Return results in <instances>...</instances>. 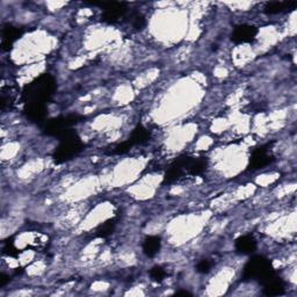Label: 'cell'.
<instances>
[{
    "mask_svg": "<svg viewBox=\"0 0 297 297\" xmlns=\"http://www.w3.org/2000/svg\"><path fill=\"white\" fill-rule=\"evenodd\" d=\"M150 138V132L148 129H145L144 127H137L136 129L132 131V134L129 138V143L131 145L135 144H143L145 142H148Z\"/></svg>",
    "mask_w": 297,
    "mask_h": 297,
    "instance_id": "cell-13",
    "label": "cell"
},
{
    "mask_svg": "<svg viewBox=\"0 0 297 297\" xmlns=\"http://www.w3.org/2000/svg\"><path fill=\"white\" fill-rule=\"evenodd\" d=\"M115 219H109L106 223H103L102 225L99 226V229L97 230V237L100 238H106L109 235L113 234L114 228H115Z\"/></svg>",
    "mask_w": 297,
    "mask_h": 297,
    "instance_id": "cell-14",
    "label": "cell"
},
{
    "mask_svg": "<svg viewBox=\"0 0 297 297\" xmlns=\"http://www.w3.org/2000/svg\"><path fill=\"white\" fill-rule=\"evenodd\" d=\"M77 117L75 116H66V117H58L49 121L45 125V132L50 136H57L58 138H64V137L72 134L71 128L73 125H76Z\"/></svg>",
    "mask_w": 297,
    "mask_h": 297,
    "instance_id": "cell-4",
    "label": "cell"
},
{
    "mask_svg": "<svg viewBox=\"0 0 297 297\" xmlns=\"http://www.w3.org/2000/svg\"><path fill=\"white\" fill-rule=\"evenodd\" d=\"M150 276L152 277V280L161 282V281L164 280V278H165L166 272H165V269H164L163 267L156 266V267H153L151 271H150Z\"/></svg>",
    "mask_w": 297,
    "mask_h": 297,
    "instance_id": "cell-15",
    "label": "cell"
},
{
    "mask_svg": "<svg viewBox=\"0 0 297 297\" xmlns=\"http://www.w3.org/2000/svg\"><path fill=\"white\" fill-rule=\"evenodd\" d=\"M56 89V81L49 75H42L36 78L33 83L26 86L22 93V100L25 102V108L43 107L51 97Z\"/></svg>",
    "mask_w": 297,
    "mask_h": 297,
    "instance_id": "cell-1",
    "label": "cell"
},
{
    "mask_svg": "<svg viewBox=\"0 0 297 297\" xmlns=\"http://www.w3.org/2000/svg\"><path fill=\"white\" fill-rule=\"evenodd\" d=\"M103 12L101 20L106 24H114L127 12V4L125 3H103Z\"/></svg>",
    "mask_w": 297,
    "mask_h": 297,
    "instance_id": "cell-5",
    "label": "cell"
},
{
    "mask_svg": "<svg viewBox=\"0 0 297 297\" xmlns=\"http://www.w3.org/2000/svg\"><path fill=\"white\" fill-rule=\"evenodd\" d=\"M196 269H198V272L200 273H208L210 269H212V264H210L208 260H202V261H200L198 264V266H196Z\"/></svg>",
    "mask_w": 297,
    "mask_h": 297,
    "instance_id": "cell-18",
    "label": "cell"
},
{
    "mask_svg": "<svg viewBox=\"0 0 297 297\" xmlns=\"http://www.w3.org/2000/svg\"><path fill=\"white\" fill-rule=\"evenodd\" d=\"M132 26H134V28L137 30H141L144 28L145 26V19L143 15L141 14H137L134 16V20H132Z\"/></svg>",
    "mask_w": 297,
    "mask_h": 297,
    "instance_id": "cell-16",
    "label": "cell"
},
{
    "mask_svg": "<svg viewBox=\"0 0 297 297\" xmlns=\"http://www.w3.org/2000/svg\"><path fill=\"white\" fill-rule=\"evenodd\" d=\"M21 34H22V31H21V29L18 28V27L7 26L3 31V40H2L3 49H5V50L10 49L13 42H14L15 40L19 39Z\"/></svg>",
    "mask_w": 297,
    "mask_h": 297,
    "instance_id": "cell-11",
    "label": "cell"
},
{
    "mask_svg": "<svg viewBox=\"0 0 297 297\" xmlns=\"http://www.w3.org/2000/svg\"><path fill=\"white\" fill-rule=\"evenodd\" d=\"M235 248L237 250V252H239L241 254H251L254 252L255 249H257V240L254 239V237L250 235L241 236L236 240Z\"/></svg>",
    "mask_w": 297,
    "mask_h": 297,
    "instance_id": "cell-9",
    "label": "cell"
},
{
    "mask_svg": "<svg viewBox=\"0 0 297 297\" xmlns=\"http://www.w3.org/2000/svg\"><path fill=\"white\" fill-rule=\"evenodd\" d=\"M297 6L296 2H272L266 4L265 13L266 14H278L286 11H291Z\"/></svg>",
    "mask_w": 297,
    "mask_h": 297,
    "instance_id": "cell-10",
    "label": "cell"
},
{
    "mask_svg": "<svg viewBox=\"0 0 297 297\" xmlns=\"http://www.w3.org/2000/svg\"><path fill=\"white\" fill-rule=\"evenodd\" d=\"M258 34V29L254 26L250 25H241L236 27L234 33H232L231 40L237 44L250 43L255 39Z\"/></svg>",
    "mask_w": 297,
    "mask_h": 297,
    "instance_id": "cell-6",
    "label": "cell"
},
{
    "mask_svg": "<svg viewBox=\"0 0 297 297\" xmlns=\"http://www.w3.org/2000/svg\"><path fill=\"white\" fill-rule=\"evenodd\" d=\"M177 295H190L188 291H177Z\"/></svg>",
    "mask_w": 297,
    "mask_h": 297,
    "instance_id": "cell-19",
    "label": "cell"
},
{
    "mask_svg": "<svg viewBox=\"0 0 297 297\" xmlns=\"http://www.w3.org/2000/svg\"><path fill=\"white\" fill-rule=\"evenodd\" d=\"M273 158L266 150L263 148H259L254 150L252 156L250 158V168L251 170H259V168H264L265 166L269 165L272 163Z\"/></svg>",
    "mask_w": 297,
    "mask_h": 297,
    "instance_id": "cell-8",
    "label": "cell"
},
{
    "mask_svg": "<svg viewBox=\"0 0 297 297\" xmlns=\"http://www.w3.org/2000/svg\"><path fill=\"white\" fill-rule=\"evenodd\" d=\"M161 246H162V241H161V238H159V237L150 236L144 240L143 252L145 253L146 257L152 258L159 252V250H161Z\"/></svg>",
    "mask_w": 297,
    "mask_h": 297,
    "instance_id": "cell-12",
    "label": "cell"
},
{
    "mask_svg": "<svg viewBox=\"0 0 297 297\" xmlns=\"http://www.w3.org/2000/svg\"><path fill=\"white\" fill-rule=\"evenodd\" d=\"M81 150H83V143L75 134H70L61 139V144L55 151L54 158L56 163H64L76 157Z\"/></svg>",
    "mask_w": 297,
    "mask_h": 297,
    "instance_id": "cell-3",
    "label": "cell"
},
{
    "mask_svg": "<svg viewBox=\"0 0 297 297\" xmlns=\"http://www.w3.org/2000/svg\"><path fill=\"white\" fill-rule=\"evenodd\" d=\"M131 144L129 143V141L125 142V143H122L120 145H117L114 148V153H117V154H122V153H126L127 151H129V149L131 148Z\"/></svg>",
    "mask_w": 297,
    "mask_h": 297,
    "instance_id": "cell-17",
    "label": "cell"
},
{
    "mask_svg": "<svg viewBox=\"0 0 297 297\" xmlns=\"http://www.w3.org/2000/svg\"><path fill=\"white\" fill-rule=\"evenodd\" d=\"M264 286V292L267 296H278L282 295L285 292V285L280 277L275 275V273H273L269 275L266 280L261 282Z\"/></svg>",
    "mask_w": 297,
    "mask_h": 297,
    "instance_id": "cell-7",
    "label": "cell"
},
{
    "mask_svg": "<svg viewBox=\"0 0 297 297\" xmlns=\"http://www.w3.org/2000/svg\"><path fill=\"white\" fill-rule=\"evenodd\" d=\"M273 273L272 263L263 255H255L245 265L243 278L244 280H258L261 283Z\"/></svg>",
    "mask_w": 297,
    "mask_h": 297,
    "instance_id": "cell-2",
    "label": "cell"
}]
</instances>
